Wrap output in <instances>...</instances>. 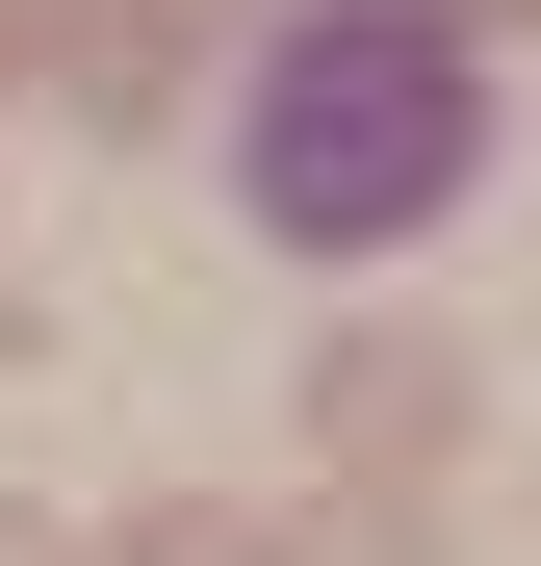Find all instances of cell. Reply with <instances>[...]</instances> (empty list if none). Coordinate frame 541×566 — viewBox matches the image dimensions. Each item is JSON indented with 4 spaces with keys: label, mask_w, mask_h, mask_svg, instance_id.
<instances>
[{
    "label": "cell",
    "mask_w": 541,
    "mask_h": 566,
    "mask_svg": "<svg viewBox=\"0 0 541 566\" xmlns=\"http://www.w3.org/2000/svg\"><path fill=\"white\" fill-rule=\"evenodd\" d=\"M104 566H258V541H232V515H129Z\"/></svg>",
    "instance_id": "277c9868"
},
{
    "label": "cell",
    "mask_w": 541,
    "mask_h": 566,
    "mask_svg": "<svg viewBox=\"0 0 541 566\" xmlns=\"http://www.w3.org/2000/svg\"><path fill=\"white\" fill-rule=\"evenodd\" d=\"M310 438L361 463V490H413V463L465 438V360H438V335H335V360H310Z\"/></svg>",
    "instance_id": "7a4b0ae2"
},
{
    "label": "cell",
    "mask_w": 541,
    "mask_h": 566,
    "mask_svg": "<svg viewBox=\"0 0 541 566\" xmlns=\"http://www.w3.org/2000/svg\"><path fill=\"white\" fill-rule=\"evenodd\" d=\"M465 155H490V77L438 0H335V27L258 52V232L284 258H413L465 207Z\"/></svg>",
    "instance_id": "6da1fadb"
},
{
    "label": "cell",
    "mask_w": 541,
    "mask_h": 566,
    "mask_svg": "<svg viewBox=\"0 0 541 566\" xmlns=\"http://www.w3.org/2000/svg\"><path fill=\"white\" fill-rule=\"evenodd\" d=\"M0 566H77V541H52V515H0Z\"/></svg>",
    "instance_id": "5b68a950"
},
{
    "label": "cell",
    "mask_w": 541,
    "mask_h": 566,
    "mask_svg": "<svg viewBox=\"0 0 541 566\" xmlns=\"http://www.w3.org/2000/svg\"><path fill=\"white\" fill-rule=\"evenodd\" d=\"M258 566H413V515H310V541H258Z\"/></svg>",
    "instance_id": "3957f363"
}]
</instances>
